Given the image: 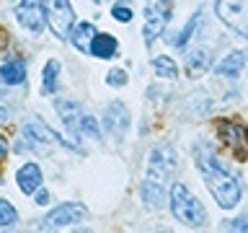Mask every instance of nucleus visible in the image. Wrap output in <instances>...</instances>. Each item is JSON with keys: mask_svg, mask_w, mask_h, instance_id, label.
<instances>
[{"mask_svg": "<svg viewBox=\"0 0 248 233\" xmlns=\"http://www.w3.org/2000/svg\"><path fill=\"white\" fill-rule=\"evenodd\" d=\"M194 161H197L199 174L204 176L207 189L212 192V197L217 200V205L225 210H232L240 202V184L235 182V176L215 158V153L209 148L199 145L194 150Z\"/></svg>", "mask_w": 248, "mask_h": 233, "instance_id": "nucleus-1", "label": "nucleus"}, {"mask_svg": "<svg viewBox=\"0 0 248 233\" xmlns=\"http://www.w3.org/2000/svg\"><path fill=\"white\" fill-rule=\"evenodd\" d=\"M178 163L176 150L170 145H158L147 155V171H145V184H142V197L150 207H160L166 197V186L173 182Z\"/></svg>", "mask_w": 248, "mask_h": 233, "instance_id": "nucleus-2", "label": "nucleus"}, {"mask_svg": "<svg viewBox=\"0 0 248 233\" xmlns=\"http://www.w3.org/2000/svg\"><path fill=\"white\" fill-rule=\"evenodd\" d=\"M170 210H173L176 220H181L191 228H199V225L207 223V210L204 205L194 197L191 189L181 182L170 184Z\"/></svg>", "mask_w": 248, "mask_h": 233, "instance_id": "nucleus-3", "label": "nucleus"}, {"mask_svg": "<svg viewBox=\"0 0 248 233\" xmlns=\"http://www.w3.org/2000/svg\"><path fill=\"white\" fill-rule=\"evenodd\" d=\"M170 11H173V0H153L145 8V23H142V36L145 47H153V42L166 31L170 21Z\"/></svg>", "mask_w": 248, "mask_h": 233, "instance_id": "nucleus-4", "label": "nucleus"}, {"mask_svg": "<svg viewBox=\"0 0 248 233\" xmlns=\"http://www.w3.org/2000/svg\"><path fill=\"white\" fill-rule=\"evenodd\" d=\"M42 5H44L46 23H49V29L54 31V36L70 39V29H73V23H75V13H73L70 0H42Z\"/></svg>", "mask_w": 248, "mask_h": 233, "instance_id": "nucleus-5", "label": "nucleus"}, {"mask_svg": "<svg viewBox=\"0 0 248 233\" xmlns=\"http://www.w3.org/2000/svg\"><path fill=\"white\" fill-rule=\"evenodd\" d=\"M217 135H220L222 145L228 148V153L232 155V158H238V161L248 158V130L243 127V124L220 119L217 122Z\"/></svg>", "mask_w": 248, "mask_h": 233, "instance_id": "nucleus-6", "label": "nucleus"}, {"mask_svg": "<svg viewBox=\"0 0 248 233\" xmlns=\"http://www.w3.org/2000/svg\"><path fill=\"white\" fill-rule=\"evenodd\" d=\"M215 8L222 23L248 39V0H217Z\"/></svg>", "mask_w": 248, "mask_h": 233, "instance_id": "nucleus-7", "label": "nucleus"}, {"mask_svg": "<svg viewBox=\"0 0 248 233\" xmlns=\"http://www.w3.org/2000/svg\"><path fill=\"white\" fill-rule=\"evenodd\" d=\"M85 215H88V210H85V205H80V202H62L57 210H52V213L42 220V228L44 231L67 228V225H73V223H80Z\"/></svg>", "mask_w": 248, "mask_h": 233, "instance_id": "nucleus-8", "label": "nucleus"}, {"mask_svg": "<svg viewBox=\"0 0 248 233\" xmlns=\"http://www.w3.org/2000/svg\"><path fill=\"white\" fill-rule=\"evenodd\" d=\"M13 13H16V21H18L26 31H31V34H42L44 26H46L42 0H21Z\"/></svg>", "mask_w": 248, "mask_h": 233, "instance_id": "nucleus-9", "label": "nucleus"}, {"mask_svg": "<svg viewBox=\"0 0 248 233\" xmlns=\"http://www.w3.org/2000/svg\"><path fill=\"white\" fill-rule=\"evenodd\" d=\"M104 130L111 135L114 140H122L129 130V112L122 101H111L104 112Z\"/></svg>", "mask_w": 248, "mask_h": 233, "instance_id": "nucleus-10", "label": "nucleus"}, {"mask_svg": "<svg viewBox=\"0 0 248 233\" xmlns=\"http://www.w3.org/2000/svg\"><path fill=\"white\" fill-rule=\"evenodd\" d=\"M54 109H57L62 124H65V130L70 132V137L80 140V119H83L80 104H78V101H70V99H60L57 104H54Z\"/></svg>", "mask_w": 248, "mask_h": 233, "instance_id": "nucleus-11", "label": "nucleus"}, {"mask_svg": "<svg viewBox=\"0 0 248 233\" xmlns=\"http://www.w3.org/2000/svg\"><path fill=\"white\" fill-rule=\"evenodd\" d=\"M42 182H44V174L39 168V163H34V161L23 163L18 168V174H16V184H18L21 194H34L42 186Z\"/></svg>", "mask_w": 248, "mask_h": 233, "instance_id": "nucleus-12", "label": "nucleus"}, {"mask_svg": "<svg viewBox=\"0 0 248 233\" xmlns=\"http://www.w3.org/2000/svg\"><path fill=\"white\" fill-rule=\"evenodd\" d=\"M96 34L98 31L91 21H80V23H73V29H70V42H73V47L78 52L91 54V42H93Z\"/></svg>", "mask_w": 248, "mask_h": 233, "instance_id": "nucleus-13", "label": "nucleus"}, {"mask_svg": "<svg viewBox=\"0 0 248 233\" xmlns=\"http://www.w3.org/2000/svg\"><path fill=\"white\" fill-rule=\"evenodd\" d=\"M26 81V62L21 57H13V60H5L0 65V83L5 85H21Z\"/></svg>", "mask_w": 248, "mask_h": 233, "instance_id": "nucleus-14", "label": "nucleus"}, {"mask_svg": "<svg viewBox=\"0 0 248 233\" xmlns=\"http://www.w3.org/2000/svg\"><path fill=\"white\" fill-rule=\"evenodd\" d=\"M246 65V52H230L228 57H222V62L215 67V73L220 78H230V81H235L240 75V70Z\"/></svg>", "mask_w": 248, "mask_h": 233, "instance_id": "nucleus-15", "label": "nucleus"}, {"mask_svg": "<svg viewBox=\"0 0 248 233\" xmlns=\"http://www.w3.org/2000/svg\"><path fill=\"white\" fill-rule=\"evenodd\" d=\"M116 50H119V42L111 36V34H96L91 42V54L98 60H111Z\"/></svg>", "mask_w": 248, "mask_h": 233, "instance_id": "nucleus-16", "label": "nucleus"}, {"mask_svg": "<svg viewBox=\"0 0 248 233\" xmlns=\"http://www.w3.org/2000/svg\"><path fill=\"white\" fill-rule=\"evenodd\" d=\"M60 70L62 67H60L57 60H49L44 65V70H42V88H39L44 96H52V93L57 91V85H60Z\"/></svg>", "mask_w": 248, "mask_h": 233, "instance_id": "nucleus-17", "label": "nucleus"}, {"mask_svg": "<svg viewBox=\"0 0 248 233\" xmlns=\"http://www.w3.org/2000/svg\"><path fill=\"white\" fill-rule=\"evenodd\" d=\"M202 16H204V13L197 11V13H194L191 18H189V23H186V26H184L181 31H178V36L173 39V44L178 47V50H184V47H186V44H189L191 39H194V31H197V29L202 26Z\"/></svg>", "mask_w": 248, "mask_h": 233, "instance_id": "nucleus-18", "label": "nucleus"}, {"mask_svg": "<svg viewBox=\"0 0 248 233\" xmlns=\"http://www.w3.org/2000/svg\"><path fill=\"white\" fill-rule=\"evenodd\" d=\"M207 67H209V57H204V52H202V50L191 52L189 57H186V73H189L191 78L204 75V73H207Z\"/></svg>", "mask_w": 248, "mask_h": 233, "instance_id": "nucleus-19", "label": "nucleus"}, {"mask_svg": "<svg viewBox=\"0 0 248 233\" xmlns=\"http://www.w3.org/2000/svg\"><path fill=\"white\" fill-rule=\"evenodd\" d=\"M153 67H155V73H158L160 78H168V81H176L178 78V67H176V62L170 60V57H155L153 60Z\"/></svg>", "mask_w": 248, "mask_h": 233, "instance_id": "nucleus-20", "label": "nucleus"}, {"mask_svg": "<svg viewBox=\"0 0 248 233\" xmlns=\"http://www.w3.org/2000/svg\"><path fill=\"white\" fill-rule=\"evenodd\" d=\"M80 137H91V140H98L101 137V127H98L96 116L83 114V119H80Z\"/></svg>", "mask_w": 248, "mask_h": 233, "instance_id": "nucleus-21", "label": "nucleus"}, {"mask_svg": "<svg viewBox=\"0 0 248 233\" xmlns=\"http://www.w3.org/2000/svg\"><path fill=\"white\" fill-rule=\"evenodd\" d=\"M18 223V213L8 200H0V228H11V225Z\"/></svg>", "mask_w": 248, "mask_h": 233, "instance_id": "nucleus-22", "label": "nucleus"}, {"mask_svg": "<svg viewBox=\"0 0 248 233\" xmlns=\"http://www.w3.org/2000/svg\"><path fill=\"white\" fill-rule=\"evenodd\" d=\"M111 16H114L119 23H129V21H132V8L124 5V3H114V5H111Z\"/></svg>", "mask_w": 248, "mask_h": 233, "instance_id": "nucleus-23", "label": "nucleus"}, {"mask_svg": "<svg viewBox=\"0 0 248 233\" xmlns=\"http://www.w3.org/2000/svg\"><path fill=\"white\" fill-rule=\"evenodd\" d=\"M106 83L114 85V88H119V85L127 83V70H111V73L106 75Z\"/></svg>", "mask_w": 248, "mask_h": 233, "instance_id": "nucleus-24", "label": "nucleus"}, {"mask_svg": "<svg viewBox=\"0 0 248 233\" xmlns=\"http://www.w3.org/2000/svg\"><path fill=\"white\" fill-rule=\"evenodd\" d=\"M225 228H228V231H248V215H243V217H235V220L225 223Z\"/></svg>", "mask_w": 248, "mask_h": 233, "instance_id": "nucleus-25", "label": "nucleus"}, {"mask_svg": "<svg viewBox=\"0 0 248 233\" xmlns=\"http://www.w3.org/2000/svg\"><path fill=\"white\" fill-rule=\"evenodd\" d=\"M34 202H36L39 207H42V205H49V192H46V189H42V186H39V189L34 192Z\"/></svg>", "mask_w": 248, "mask_h": 233, "instance_id": "nucleus-26", "label": "nucleus"}, {"mask_svg": "<svg viewBox=\"0 0 248 233\" xmlns=\"http://www.w3.org/2000/svg\"><path fill=\"white\" fill-rule=\"evenodd\" d=\"M8 150H11V148H8V140H5L3 135H0V161H5Z\"/></svg>", "mask_w": 248, "mask_h": 233, "instance_id": "nucleus-27", "label": "nucleus"}, {"mask_svg": "<svg viewBox=\"0 0 248 233\" xmlns=\"http://www.w3.org/2000/svg\"><path fill=\"white\" fill-rule=\"evenodd\" d=\"M3 122H8V109L0 106V124H3Z\"/></svg>", "mask_w": 248, "mask_h": 233, "instance_id": "nucleus-28", "label": "nucleus"}, {"mask_svg": "<svg viewBox=\"0 0 248 233\" xmlns=\"http://www.w3.org/2000/svg\"><path fill=\"white\" fill-rule=\"evenodd\" d=\"M91 3H106V0H91Z\"/></svg>", "mask_w": 248, "mask_h": 233, "instance_id": "nucleus-29", "label": "nucleus"}]
</instances>
